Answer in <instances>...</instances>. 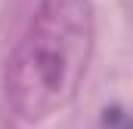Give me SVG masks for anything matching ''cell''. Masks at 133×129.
Wrapping results in <instances>:
<instances>
[{
    "label": "cell",
    "mask_w": 133,
    "mask_h": 129,
    "mask_svg": "<svg viewBox=\"0 0 133 129\" xmlns=\"http://www.w3.org/2000/svg\"><path fill=\"white\" fill-rule=\"evenodd\" d=\"M96 40L90 0H40L6 68V95L19 120L43 123L68 108L90 68Z\"/></svg>",
    "instance_id": "cell-1"
}]
</instances>
